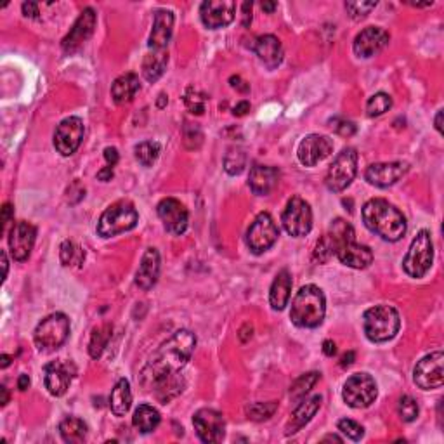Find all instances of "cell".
<instances>
[{
	"label": "cell",
	"mask_w": 444,
	"mask_h": 444,
	"mask_svg": "<svg viewBox=\"0 0 444 444\" xmlns=\"http://www.w3.org/2000/svg\"><path fill=\"white\" fill-rule=\"evenodd\" d=\"M196 347V337L188 330H179L148 361L143 370V382L148 389L158 384L160 380L178 375L183 367L191 359Z\"/></svg>",
	"instance_id": "1"
},
{
	"label": "cell",
	"mask_w": 444,
	"mask_h": 444,
	"mask_svg": "<svg viewBox=\"0 0 444 444\" xmlns=\"http://www.w3.org/2000/svg\"><path fill=\"white\" fill-rule=\"evenodd\" d=\"M363 222L372 233L385 242H399L406 233V219L394 205L382 198H373L364 203Z\"/></svg>",
	"instance_id": "2"
},
{
	"label": "cell",
	"mask_w": 444,
	"mask_h": 444,
	"mask_svg": "<svg viewBox=\"0 0 444 444\" xmlns=\"http://www.w3.org/2000/svg\"><path fill=\"white\" fill-rule=\"evenodd\" d=\"M326 313V298L323 290L316 285H305L297 292L292 302L290 318L298 328H316L323 323Z\"/></svg>",
	"instance_id": "3"
},
{
	"label": "cell",
	"mask_w": 444,
	"mask_h": 444,
	"mask_svg": "<svg viewBox=\"0 0 444 444\" xmlns=\"http://www.w3.org/2000/svg\"><path fill=\"white\" fill-rule=\"evenodd\" d=\"M401 318L392 305H375L368 309L363 316V328L368 340L382 344L394 339L399 332Z\"/></svg>",
	"instance_id": "4"
},
{
	"label": "cell",
	"mask_w": 444,
	"mask_h": 444,
	"mask_svg": "<svg viewBox=\"0 0 444 444\" xmlns=\"http://www.w3.org/2000/svg\"><path fill=\"white\" fill-rule=\"evenodd\" d=\"M139 215L131 202H117L103 212L97 222V234L112 238L136 227Z\"/></svg>",
	"instance_id": "5"
},
{
	"label": "cell",
	"mask_w": 444,
	"mask_h": 444,
	"mask_svg": "<svg viewBox=\"0 0 444 444\" xmlns=\"http://www.w3.org/2000/svg\"><path fill=\"white\" fill-rule=\"evenodd\" d=\"M70 335V320L66 314L54 313L42 320L35 328L33 340L38 351H54V349L61 347Z\"/></svg>",
	"instance_id": "6"
},
{
	"label": "cell",
	"mask_w": 444,
	"mask_h": 444,
	"mask_svg": "<svg viewBox=\"0 0 444 444\" xmlns=\"http://www.w3.org/2000/svg\"><path fill=\"white\" fill-rule=\"evenodd\" d=\"M434 261V245L429 231L422 229L411 242L410 250L404 255V273L411 278H423L429 273Z\"/></svg>",
	"instance_id": "7"
},
{
	"label": "cell",
	"mask_w": 444,
	"mask_h": 444,
	"mask_svg": "<svg viewBox=\"0 0 444 444\" xmlns=\"http://www.w3.org/2000/svg\"><path fill=\"white\" fill-rule=\"evenodd\" d=\"M357 172V153L354 148H345L337 155L326 174V188L333 193L344 191L351 186Z\"/></svg>",
	"instance_id": "8"
},
{
	"label": "cell",
	"mask_w": 444,
	"mask_h": 444,
	"mask_svg": "<svg viewBox=\"0 0 444 444\" xmlns=\"http://www.w3.org/2000/svg\"><path fill=\"white\" fill-rule=\"evenodd\" d=\"M377 384L368 373H356L349 377L342 389V398L351 408H368L377 399Z\"/></svg>",
	"instance_id": "9"
},
{
	"label": "cell",
	"mask_w": 444,
	"mask_h": 444,
	"mask_svg": "<svg viewBox=\"0 0 444 444\" xmlns=\"http://www.w3.org/2000/svg\"><path fill=\"white\" fill-rule=\"evenodd\" d=\"M281 222L285 226L286 233L292 237L300 238L309 234L313 227V210L305 200L293 196L288 203H286L285 212L281 215Z\"/></svg>",
	"instance_id": "10"
},
{
	"label": "cell",
	"mask_w": 444,
	"mask_h": 444,
	"mask_svg": "<svg viewBox=\"0 0 444 444\" xmlns=\"http://www.w3.org/2000/svg\"><path fill=\"white\" fill-rule=\"evenodd\" d=\"M278 237H280V229H278L276 222L267 212H262L257 215L247 233V245L254 254H264L276 243Z\"/></svg>",
	"instance_id": "11"
},
{
	"label": "cell",
	"mask_w": 444,
	"mask_h": 444,
	"mask_svg": "<svg viewBox=\"0 0 444 444\" xmlns=\"http://www.w3.org/2000/svg\"><path fill=\"white\" fill-rule=\"evenodd\" d=\"M413 380L423 391L439 389L444 384V354L435 351L432 354L422 357L415 367Z\"/></svg>",
	"instance_id": "12"
},
{
	"label": "cell",
	"mask_w": 444,
	"mask_h": 444,
	"mask_svg": "<svg viewBox=\"0 0 444 444\" xmlns=\"http://www.w3.org/2000/svg\"><path fill=\"white\" fill-rule=\"evenodd\" d=\"M193 426H195L198 438L207 444L221 443L226 434V422H224L222 413L210 410V408L196 411L193 416Z\"/></svg>",
	"instance_id": "13"
},
{
	"label": "cell",
	"mask_w": 444,
	"mask_h": 444,
	"mask_svg": "<svg viewBox=\"0 0 444 444\" xmlns=\"http://www.w3.org/2000/svg\"><path fill=\"white\" fill-rule=\"evenodd\" d=\"M82 139H84V121L78 117H70L58 125L54 132V148L63 156H70L80 148Z\"/></svg>",
	"instance_id": "14"
},
{
	"label": "cell",
	"mask_w": 444,
	"mask_h": 444,
	"mask_svg": "<svg viewBox=\"0 0 444 444\" xmlns=\"http://www.w3.org/2000/svg\"><path fill=\"white\" fill-rule=\"evenodd\" d=\"M158 212V217L162 219L165 229L168 233L175 234H184L188 229V224H190V214H188V208L175 198H165L158 203L156 207Z\"/></svg>",
	"instance_id": "15"
},
{
	"label": "cell",
	"mask_w": 444,
	"mask_h": 444,
	"mask_svg": "<svg viewBox=\"0 0 444 444\" xmlns=\"http://www.w3.org/2000/svg\"><path fill=\"white\" fill-rule=\"evenodd\" d=\"M237 4L233 0H208L200 6V18L210 30L227 26L234 19Z\"/></svg>",
	"instance_id": "16"
},
{
	"label": "cell",
	"mask_w": 444,
	"mask_h": 444,
	"mask_svg": "<svg viewBox=\"0 0 444 444\" xmlns=\"http://www.w3.org/2000/svg\"><path fill=\"white\" fill-rule=\"evenodd\" d=\"M333 151V143L330 137L320 136V134H311V136H305L300 141L297 149V156L300 160L302 165L305 167H314L320 162H323L325 158H328L330 153Z\"/></svg>",
	"instance_id": "17"
},
{
	"label": "cell",
	"mask_w": 444,
	"mask_h": 444,
	"mask_svg": "<svg viewBox=\"0 0 444 444\" xmlns=\"http://www.w3.org/2000/svg\"><path fill=\"white\" fill-rule=\"evenodd\" d=\"M75 367L70 361H53V363L45 364L44 368V384L45 389L53 396L60 398V396L66 394L70 384H72L75 377Z\"/></svg>",
	"instance_id": "18"
},
{
	"label": "cell",
	"mask_w": 444,
	"mask_h": 444,
	"mask_svg": "<svg viewBox=\"0 0 444 444\" xmlns=\"http://www.w3.org/2000/svg\"><path fill=\"white\" fill-rule=\"evenodd\" d=\"M35 238H37V229H35L33 224L26 221L14 224L9 233V249L14 261L23 262L30 257L35 245Z\"/></svg>",
	"instance_id": "19"
},
{
	"label": "cell",
	"mask_w": 444,
	"mask_h": 444,
	"mask_svg": "<svg viewBox=\"0 0 444 444\" xmlns=\"http://www.w3.org/2000/svg\"><path fill=\"white\" fill-rule=\"evenodd\" d=\"M410 165L406 162H391V163H373L364 172V178L372 186L389 188L396 184L408 172Z\"/></svg>",
	"instance_id": "20"
},
{
	"label": "cell",
	"mask_w": 444,
	"mask_h": 444,
	"mask_svg": "<svg viewBox=\"0 0 444 444\" xmlns=\"http://www.w3.org/2000/svg\"><path fill=\"white\" fill-rule=\"evenodd\" d=\"M389 33L379 26H368L363 31L357 33L354 38V54L359 58H372L379 54L385 45L389 44Z\"/></svg>",
	"instance_id": "21"
},
{
	"label": "cell",
	"mask_w": 444,
	"mask_h": 444,
	"mask_svg": "<svg viewBox=\"0 0 444 444\" xmlns=\"http://www.w3.org/2000/svg\"><path fill=\"white\" fill-rule=\"evenodd\" d=\"M94 28H96V13H94V9L87 7V9H84V13L78 16L70 33L63 38V49L66 53L77 50L94 33Z\"/></svg>",
	"instance_id": "22"
},
{
	"label": "cell",
	"mask_w": 444,
	"mask_h": 444,
	"mask_svg": "<svg viewBox=\"0 0 444 444\" xmlns=\"http://www.w3.org/2000/svg\"><path fill=\"white\" fill-rule=\"evenodd\" d=\"M337 257L344 266L352 267V269H367L373 262V254L370 247L359 245L356 242H347L339 247Z\"/></svg>",
	"instance_id": "23"
},
{
	"label": "cell",
	"mask_w": 444,
	"mask_h": 444,
	"mask_svg": "<svg viewBox=\"0 0 444 444\" xmlns=\"http://www.w3.org/2000/svg\"><path fill=\"white\" fill-rule=\"evenodd\" d=\"M172 31H174V14L165 9L156 11L151 35H149V47L153 50L165 49L170 40Z\"/></svg>",
	"instance_id": "24"
},
{
	"label": "cell",
	"mask_w": 444,
	"mask_h": 444,
	"mask_svg": "<svg viewBox=\"0 0 444 444\" xmlns=\"http://www.w3.org/2000/svg\"><path fill=\"white\" fill-rule=\"evenodd\" d=\"M278 183H280V172H278V168L267 167V165H255V167H252V170H250L249 186L255 195H269L278 186Z\"/></svg>",
	"instance_id": "25"
},
{
	"label": "cell",
	"mask_w": 444,
	"mask_h": 444,
	"mask_svg": "<svg viewBox=\"0 0 444 444\" xmlns=\"http://www.w3.org/2000/svg\"><path fill=\"white\" fill-rule=\"evenodd\" d=\"M160 274V254L156 249H148L144 252L143 259H141L139 269L136 274V283L139 288L149 290L151 286H155V283L158 281Z\"/></svg>",
	"instance_id": "26"
},
{
	"label": "cell",
	"mask_w": 444,
	"mask_h": 444,
	"mask_svg": "<svg viewBox=\"0 0 444 444\" xmlns=\"http://www.w3.org/2000/svg\"><path fill=\"white\" fill-rule=\"evenodd\" d=\"M254 50L259 56V60L271 70L276 68L283 61L281 42L274 35H262V37H259L254 44Z\"/></svg>",
	"instance_id": "27"
},
{
	"label": "cell",
	"mask_w": 444,
	"mask_h": 444,
	"mask_svg": "<svg viewBox=\"0 0 444 444\" xmlns=\"http://www.w3.org/2000/svg\"><path fill=\"white\" fill-rule=\"evenodd\" d=\"M321 401H323V398L318 394L305 401H298V406L292 413L288 426H286V434H296V432L300 431L302 427L308 426L313 420V416L318 413V410H320Z\"/></svg>",
	"instance_id": "28"
},
{
	"label": "cell",
	"mask_w": 444,
	"mask_h": 444,
	"mask_svg": "<svg viewBox=\"0 0 444 444\" xmlns=\"http://www.w3.org/2000/svg\"><path fill=\"white\" fill-rule=\"evenodd\" d=\"M290 293H292V276H290L288 271L283 269L278 273L273 285H271L269 292L271 308H273L274 311H283V309L286 308V304H288Z\"/></svg>",
	"instance_id": "29"
},
{
	"label": "cell",
	"mask_w": 444,
	"mask_h": 444,
	"mask_svg": "<svg viewBox=\"0 0 444 444\" xmlns=\"http://www.w3.org/2000/svg\"><path fill=\"white\" fill-rule=\"evenodd\" d=\"M139 89H141L139 77H137L136 73L120 75L112 85V97L117 104L131 103Z\"/></svg>",
	"instance_id": "30"
},
{
	"label": "cell",
	"mask_w": 444,
	"mask_h": 444,
	"mask_svg": "<svg viewBox=\"0 0 444 444\" xmlns=\"http://www.w3.org/2000/svg\"><path fill=\"white\" fill-rule=\"evenodd\" d=\"M132 404V391L131 384L127 379H120L113 387L112 396H109V408H112L113 415L124 416L131 410Z\"/></svg>",
	"instance_id": "31"
},
{
	"label": "cell",
	"mask_w": 444,
	"mask_h": 444,
	"mask_svg": "<svg viewBox=\"0 0 444 444\" xmlns=\"http://www.w3.org/2000/svg\"><path fill=\"white\" fill-rule=\"evenodd\" d=\"M168 63V53L165 49L153 50L143 61V75L148 82H156L162 77Z\"/></svg>",
	"instance_id": "32"
},
{
	"label": "cell",
	"mask_w": 444,
	"mask_h": 444,
	"mask_svg": "<svg viewBox=\"0 0 444 444\" xmlns=\"http://www.w3.org/2000/svg\"><path fill=\"white\" fill-rule=\"evenodd\" d=\"M160 420H162V416H160L158 410L149 406V404H141V406L134 411L132 416L134 427L139 432H143V434L155 431L156 427L160 426Z\"/></svg>",
	"instance_id": "33"
},
{
	"label": "cell",
	"mask_w": 444,
	"mask_h": 444,
	"mask_svg": "<svg viewBox=\"0 0 444 444\" xmlns=\"http://www.w3.org/2000/svg\"><path fill=\"white\" fill-rule=\"evenodd\" d=\"M60 432L61 438L65 439V443L78 444L84 443L85 438H87V426H85L84 420L70 416V418H65L61 422Z\"/></svg>",
	"instance_id": "34"
},
{
	"label": "cell",
	"mask_w": 444,
	"mask_h": 444,
	"mask_svg": "<svg viewBox=\"0 0 444 444\" xmlns=\"http://www.w3.org/2000/svg\"><path fill=\"white\" fill-rule=\"evenodd\" d=\"M339 247H340L339 239L333 237L332 233H326L325 237L316 243V249H314L313 254L314 261L320 262V264H325V262H328L333 255H337Z\"/></svg>",
	"instance_id": "35"
},
{
	"label": "cell",
	"mask_w": 444,
	"mask_h": 444,
	"mask_svg": "<svg viewBox=\"0 0 444 444\" xmlns=\"http://www.w3.org/2000/svg\"><path fill=\"white\" fill-rule=\"evenodd\" d=\"M112 325H103L99 326V328L94 330L92 337H90V342H89V354L90 357H94V359H97V357H101V354L104 352L106 345H108L109 339H112Z\"/></svg>",
	"instance_id": "36"
},
{
	"label": "cell",
	"mask_w": 444,
	"mask_h": 444,
	"mask_svg": "<svg viewBox=\"0 0 444 444\" xmlns=\"http://www.w3.org/2000/svg\"><path fill=\"white\" fill-rule=\"evenodd\" d=\"M160 149L162 148H160V143H156V141H144V143L137 144L134 151H136L137 162L144 165V167H151L158 160Z\"/></svg>",
	"instance_id": "37"
},
{
	"label": "cell",
	"mask_w": 444,
	"mask_h": 444,
	"mask_svg": "<svg viewBox=\"0 0 444 444\" xmlns=\"http://www.w3.org/2000/svg\"><path fill=\"white\" fill-rule=\"evenodd\" d=\"M320 373L318 372H311V373H305V375H302L300 379H297L296 382H293L292 389H290V398H292L293 401H302L305 398V394H308L309 391L316 385L318 380H320Z\"/></svg>",
	"instance_id": "38"
},
{
	"label": "cell",
	"mask_w": 444,
	"mask_h": 444,
	"mask_svg": "<svg viewBox=\"0 0 444 444\" xmlns=\"http://www.w3.org/2000/svg\"><path fill=\"white\" fill-rule=\"evenodd\" d=\"M391 108H392V97L385 92L373 94L367 103V113H368V117H372V119L384 115V113L389 112Z\"/></svg>",
	"instance_id": "39"
},
{
	"label": "cell",
	"mask_w": 444,
	"mask_h": 444,
	"mask_svg": "<svg viewBox=\"0 0 444 444\" xmlns=\"http://www.w3.org/2000/svg\"><path fill=\"white\" fill-rule=\"evenodd\" d=\"M85 259L84 250L77 245V243L66 239L61 245V262L65 266H78L82 264Z\"/></svg>",
	"instance_id": "40"
},
{
	"label": "cell",
	"mask_w": 444,
	"mask_h": 444,
	"mask_svg": "<svg viewBox=\"0 0 444 444\" xmlns=\"http://www.w3.org/2000/svg\"><path fill=\"white\" fill-rule=\"evenodd\" d=\"M276 410V401H271V403H255L252 406L247 408V415H249V418L255 420V422H261V420H267L269 416H273Z\"/></svg>",
	"instance_id": "41"
},
{
	"label": "cell",
	"mask_w": 444,
	"mask_h": 444,
	"mask_svg": "<svg viewBox=\"0 0 444 444\" xmlns=\"http://www.w3.org/2000/svg\"><path fill=\"white\" fill-rule=\"evenodd\" d=\"M398 411H399V416L404 420V422H413V420L418 416V403L411 398V396H403V398L399 399V404H398Z\"/></svg>",
	"instance_id": "42"
},
{
	"label": "cell",
	"mask_w": 444,
	"mask_h": 444,
	"mask_svg": "<svg viewBox=\"0 0 444 444\" xmlns=\"http://www.w3.org/2000/svg\"><path fill=\"white\" fill-rule=\"evenodd\" d=\"M224 165H226L227 174L231 175L239 174V172L245 168V153L239 151V149H237V151H229L227 153L226 160H224Z\"/></svg>",
	"instance_id": "43"
},
{
	"label": "cell",
	"mask_w": 444,
	"mask_h": 444,
	"mask_svg": "<svg viewBox=\"0 0 444 444\" xmlns=\"http://www.w3.org/2000/svg\"><path fill=\"white\" fill-rule=\"evenodd\" d=\"M377 7V2H345V11L352 19H363Z\"/></svg>",
	"instance_id": "44"
},
{
	"label": "cell",
	"mask_w": 444,
	"mask_h": 444,
	"mask_svg": "<svg viewBox=\"0 0 444 444\" xmlns=\"http://www.w3.org/2000/svg\"><path fill=\"white\" fill-rule=\"evenodd\" d=\"M339 431L342 432L344 435H347L349 439H352V441H359L361 438L364 435V429L359 426V423L354 422V420L351 418H344L339 422Z\"/></svg>",
	"instance_id": "45"
},
{
	"label": "cell",
	"mask_w": 444,
	"mask_h": 444,
	"mask_svg": "<svg viewBox=\"0 0 444 444\" xmlns=\"http://www.w3.org/2000/svg\"><path fill=\"white\" fill-rule=\"evenodd\" d=\"M332 129L335 131L339 136H344V137H351L356 134V125L352 124L351 120H345V119H333L332 121Z\"/></svg>",
	"instance_id": "46"
},
{
	"label": "cell",
	"mask_w": 444,
	"mask_h": 444,
	"mask_svg": "<svg viewBox=\"0 0 444 444\" xmlns=\"http://www.w3.org/2000/svg\"><path fill=\"white\" fill-rule=\"evenodd\" d=\"M186 104L190 108L191 113L196 115H202L205 112V103H203V97H195V96H186Z\"/></svg>",
	"instance_id": "47"
},
{
	"label": "cell",
	"mask_w": 444,
	"mask_h": 444,
	"mask_svg": "<svg viewBox=\"0 0 444 444\" xmlns=\"http://www.w3.org/2000/svg\"><path fill=\"white\" fill-rule=\"evenodd\" d=\"M11 217H13V207H11V203H6L2 207V226H0L2 233H6V227L11 222Z\"/></svg>",
	"instance_id": "48"
},
{
	"label": "cell",
	"mask_w": 444,
	"mask_h": 444,
	"mask_svg": "<svg viewBox=\"0 0 444 444\" xmlns=\"http://www.w3.org/2000/svg\"><path fill=\"white\" fill-rule=\"evenodd\" d=\"M104 160L108 162V167H115L119 163V151H117V148H106Z\"/></svg>",
	"instance_id": "49"
},
{
	"label": "cell",
	"mask_w": 444,
	"mask_h": 444,
	"mask_svg": "<svg viewBox=\"0 0 444 444\" xmlns=\"http://www.w3.org/2000/svg\"><path fill=\"white\" fill-rule=\"evenodd\" d=\"M243 26H249L250 21H252V2H245L243 4Z\"/></svg>",
	"instance_id": "50"
},
{
	"label": "cell",
	"mask_w": 444,
	"mask_h": 444,
	"mask_svg": "<svg viewBox=\"0 0 444 444\" xmlns=\"http://www.w3.org/2000/svg\"><path fill=\"white\" fill-rule=\"evenodd\" d=\"M23 13H25V16H30V18H37L38 6L33 2H25L23 4Z\"/></svg>",
	"instance_id": "51"
},
{
	"label": "cell",
	"mask_w": 444,
	"mask_h": 444,
	"mask_svg": "<svg viewBox=\"0 0 444 444\" xmlns=\"http://www.w3.org/2000/svg\"><path fill=\"white\" fill-rule=\"evenodd\" d=\"M250 112V103L249 101H239V103L234 106V109H233V113L237 117H243V115H247V113Z\"/></svg>",
	"instance_id": "52"
},
{
	"label": "cell",
	"mask_w": 444,
	"mask_h": 444,
	"mask_svg": "<svg viewBox=\"0 0 444 444\" xmlns=\"http://www.w3.org/2000/svg\"><path fill=\"white\" fill-rule=\"evenodd\" d=\"M323 352H325L326 356H330V357L335 354V352H337L335 342H333V340H325L323 342Z\"/></svg>",
	"instance_id": "53"
},
{
	"label": "cell",
	"mask_w": 444,
	"mask_h": 444,
	"mask_svg": "<svg viewBox=\"0 0 444 444\" xmlns=\"http://www.w3.org/2000/svg\"><path fill=\"white\" fill-rule=\"evenodd\" d=\"M112 178H113V167H104L103 170H99L97 172V179L99 180H112Z\"/></svg>",
	"instance_id": "54"
},
{
	"label": "cell",
	"mask_w": 444,
	"mask_h": 444,
	"mask_svg": "<svg viewBox=\"0 0 444 444\" xmlns=\"http://www.w3.org/2000/svg\"><path fill=\"white\" fill-rule=\"evenodd\" d=\"M229 82H231V87L242 90V92H247V90H249V85H242V84H245V82H242V78L239 77H231Z\"/></svg>",
	"instance_id": "55"
},
{
	"label": "cell",
	"mask_w": 444,
	"mask_h": 444,
	"mask_svg": "<svg viewBox=\"0 0 444 444\" xmlns=\"http://www.w3.org/2000/svg\"><path fill=\"white\" fill-rule=\"evenodd\" d=\"M354 363V352L352 351H349L347 354H344L342 356V361H340V367H351V364Z\"/></svg>",
	"instance_id": "56"
},
{
	"label": "cell",
	"mask_w": 444,
	"mask_h": 444,
	"mask_svg": "<svg viewBox=\"0 0 444 444\" xmlns=\"http://www.w3.org/2000/svg\"><path fill=\"white\" fill-rule=\"evenodd\" d=\"M30 387V377L28 375H21L18 380V389L19 391H26Z\"/></svg>",
	"instance_id": "57"
},
{
	"label": "cell",
	"mask_w": 444,
	"mask_h": 444,
	"mask_svg": "<svg viewBox=\"0 0 444 444\" xmlns=\"http://www.w3.org/2000/svg\"><path fill=\"white\" fill-rule=\"evenodd\" d=\"M434 124H435V129H438V132L443 134V109H439Z\"/></svg>",
	"instance_id": "58"
},
{
	"label": "cell",
	"mask_w": 444,
	"mask_h": 444,
	"mask_svg": "<svg viewBox=\"0 0 444 444\" xmlns=\"http://www.w3.org/2000/svg\"><path fill=\"white\" fill-rule=\"evenodd\" d=\"M276 7H278L276 2H262V9H264L266 13H273Z\"/></svg>",
	"instance_id": "59"
},
{
	"label": "cell",
	"mask_w": 444,
	"mask_h": 444,
	"mask_svg": "<svg viewBox=\"0 0 444 444\" xmlns=\"http://www.w3.org/2000/svg\"><path fill=\"white\" fill-rule=\"evenodd\" d=\"M11 359H13V357H11V356L2 354V356H0V367L7 368V367H9V364H11Z\"/></svg>",
	"instance_id": "60"
},
{
	"label": "cell",
	"mask_w": 444,
	"mask_h": 444,
	"mask_svg": "<svg viewBox=\"0 0 444 444\" xmlns=\"http://www.w3.org/2000/svg\"><path fill=\"white\" fill-rule=\"evenodd\" d=\"M0 392H2V401H0V403H2V406H6V404L9 403V394H7V389L0 387Z\"/></svg>",
	"instance_id": "61"
},
{
	"label": "cell",
	"mask_w": 444,
	"mask_h": 444,
	"mask_svg": "<svg viewBox=\"0 0 444 444\" xmlns=\"http://www.w3.org/2000/svg\"><path fill=\"white\" fill-rule=\"evenodd\" d=\"M2 266H4V280L7 276V255L6 252H2Z\"/></svg>",
	"instance_id": "62"
},
{
	"label": "cell",
	"mask_w": 444,
	"mask_h": 444,
	"mask_svg": "<svg viewBox=\"0 0 444 444\" xmlns=\"http://www.w3.org/2000/svg\"><path fill=\"white\" fill-rule=\"evenodd\" d=\"M323 441H337V443H342V439H340V438H337V435H326Z\"/></svg>",
	"instance_id": "63"
},
{
	"label": "cell",
	"mask_w": 444,
	"mask_h": 444,
	"mask_svg": "<svg viewBox=\"0 0 444 444\" xmlns=\"http://www.w3.org/2000/svg\"><path fill=\"white\" fill-rule=\"evenodd\" d=\"M165 99H167V97H165V94H160V101H158L160 108H163L165 106Z\"/></svg>",
	"instance_id": "64"
}]
</instances>
